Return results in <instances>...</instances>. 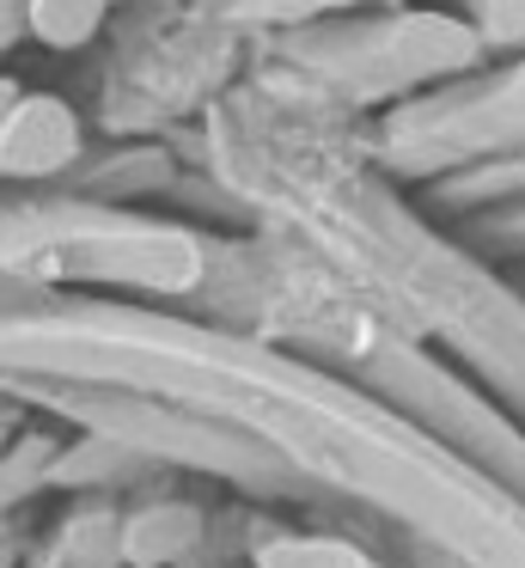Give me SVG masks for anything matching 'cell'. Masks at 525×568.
Listing matches in <instances>:
<instances>
[{"label": "cell", "instance_id": "6da1fadb", "mask_svg": "<svg viewBox=\"0 0 525 568\" xmlns=\"http://www.w3.org/2000/svg\"><path fill=\"white\" fill-rule=\"evenodd\" d=\"M104 385L239 422L300 495H336L446 568H525V501L464 453L287 343L104 294L0 312V385Z\"/></svg>", "mask_w": 525, "mask_h": 568}, {"label": "cell", "instance_id": "7a4b0ae2", "mask_svg": "<svg viewBox=\"0 0 525 568\" xmlns=\"http://www.w3.org/2000/svg\"><path fill=\"white\" fill-rule=\"evenodd\" d=\"M317 104L324 99L269 74L208 104V165L220 190L256 214L263 239L330 270L403 336L446 348L464 379L525 428V294L422 221L366 153H342Z\"/></svg>", "mask_w": 525, "mask_h": 568}, {"label": "cell", "instance_id": "3957f363", "mask_svg": "<svg viewBox=\"0 0 525 568\" xmlns=\"http://www.w3.org/2000/svg\"><path fill=\"white\" fill-rule=\"evenodd\" d=\"M0 270L37 294L195 300L214 287L220 251L195 226L134 214L98 196H0Z\"/></svg>", "mask_w": 525, "mask_h": 568}, {"label": "cell", "instance_id": "277c9868", "mask_svg": "<svg viewBox=\"0 0 525 568\" xmlns=\"http://www.w3.org/2000/svg\"><path fill=\"white\" fill-rule=\"evenodd\" d=\"M483 38L471 19L440 7H373L336 13L300 31H275L263 43L256 74L293 92L336 104V111H397L434 87L483 68Z\"/></svg>", "mask_w": 525, "mask_h": 568}, {"label": "cell", "instance_id": "5b68a950", "mask_svg": "<svg viewBox=\"0 0 525 568\" xmlns=\"http://www.w3.org/2000/svg\"><path fill=\"white\" fill-rule=\"evenodd\" d=\"M0 392L24 409L73 422V428L110 434V440L159 458L165 470H202V477H220V483L251 489V495H300V483L281 470V458L263 440H251L239 422L202 416V409L171 404V397L104 392V385H37V379L0 385Z\"/></svg>", "mask_w": 525, "mask_h": 568}, {"label": "cell", "instance_id": "8992f818", "mask_svg": "<svg viewBox=\"0 0 525 568\" xmlns=\"http://www.w3.org/2000/svg\"><path fill=\"white\" fill-rule=\"evenodd\" d=\"M525 153V55L488 74H464L422 99L385 111L366 160L391 178H452Z\"/></svg>", "mask_w": 525, "mask_h": 568}, {"label": "cell", "instance_id": "52a82bcc", "mask_svg": "<svg viewBox=\"0 0 525 568\" xmlns=\"http://www.w3.org/2000/svg\"><path fill=\"white\" fill-rule=\"evenodd\" d=\"M85 160V116L61 92H19L0 111V184L73 178Z\"/></svg>", "mask_w": 525, "mask_h": 568}, {"label": "cell", "instance_id": "ba28073f", "mask_svg": "<svg viewBox=\"0 0 525 568\" xmlns=\"http://www.w3.org/2000/svg\"><path fill=\"white\" fill-rule=\"evenodd\" d=\"M208 544V514L183 495H153L134 501L122 519V556L129 568H190Z\"/></svg>", "mask_w": 525, "mask_h": 568}, {"label": "cell", "instance_id": "9c48e42d", "mask_svg": "<svg viewBox=\"0 0 525 568\" xmlns=\"http://www.w3.org/2000/svg\"><path fill=\"white\" fill-rule=\"evenodd\" d=\"M122 507L104 495H80L49 531V568H129L122 556Z\"/></svg>", "mask_w": 525, "mask_h": 568}, {"label": "cell", "instance_id": "30bf717a", "mask_svg": "<svg viewBox=\"0 0 525 568\" xmlns=\"http://www.w3.org/2000/svg\"><path fill=\"white\" fill-rule=\"evenodd\" d=\"M147 470H165L159 458L134 453V446L110 440L98 428H73L61 440V458H55V489L68 495H104V489H122V483H141Z\"/></svg>", "mask_w": 525, "mask_h": 568}, {"label": "cell", "instance_id": "8fae6325", "mask_svg": "<svg viewBox=\"0 0 525 568\" xmlns=\"http://www.w3.org/2000/svg\"><path fill=\"white\" fill-rule=\"evenodd\" d=\"M251 568H385L373 550L336 531H300V526H263L251 538Z\"/></svg>", "mask_w": 525, "mask_h": 568}, {"label": "cell", "instance_id": "7c38bea8", "mask_svg": "<svg viewBox=\"0 0 525 568\" xmlns=\"http://www.w3.org/2000/svg\"><path fill=\"white\" fill-rule=\"evenodd\" d=\"M61 440H68V434L31 422V428H19L7 446H0V514H19V507H31L43 489H55Z\"/></svg>", "mask_w": 525, "mask_h": 568}, {"label": "cell", "instance_id": "4fadbf2b", "mask_svg": "<svg viewBox=\"0 0 525 568\" xmlns=\"http://www.w3.org/2000/svg\"><path fill=\"white\" fill-rule=\"evenodd\" d=\"M110 7L117 0H31V43H43L55 55L85 50L110 26Z\"/></svg>", "mask_w": 525, "mask_h": 568}, {"label": "cell", "instance_id": "5bb4252c", "mask_svg": "<svg viewBox=\"0 0 525 568\" xmlns=\"http://www.w3.org/2000/svg\"><path fill=\"white\" fill-rule=\"evenodd\" d=\"M366 0H226V19L239 31H300V26H317V19H336V13H354Z\"/></svg>", "mask_w": 525, "mask_h": 568}, {"label": "cell", "instance_id": "9a60e30c", "mask_svg": "<svg viewBox=\"0 0 525 568\" xmlns=\"http://www.w3.org/2000/svg\"><path fill=\"white\" fill-rule=\"evenodd\" d=\"M464 19L488 55H525V0H464Z\"/></svg>", "mask_w": 525, "mask_h": 568}, {"label": "cell", "instance_id": "2e32d148", "mask_svg": "<svg viewBox=\"0 0 525 568\" xmlns=\"http://www.w3.org/2000/svg\"><path fill=\"white\" fill-rule=\"evenodd\" d=\"M476 221L488 226V245H501V251H525V202L488 209V214H476Z\"/></svg>", "mask_w": 525, "mask_h": 568}, {"label": "cell", "instance_id": "e0dca14e", "mask_svg": "<svg viewBox=\"0 0 525 568\" xmlns=\"http://www.w3.org/2000/svg\"><path fill=\"white\" fill-rule=\"evenodd\" d=\"M31 38V0H0V55Z\"/></svg>", "mask_w": 525, "mask_h": 568}, {"label": "cell", "instance_id": "ac0fdd59", "mask_svg": "<svg viewBox=\"0 0 525 568\" xmlns=\"http://www.w3.org/2000/svg\"><path fill=\"white\" fill-rule=\"evenodd\" d=\"M37 300H43V294H37L31 282H19V275H7V270H0V312H19V306H37Z\"/></svg>", "mask_w": 525, "mask_h": 568}, {"label": "cell", "instance_id": "d6986e66", "mask_svg": "<svg viewBox=\"0 0 525 568\" xmlns=\"http://www.w3.org/2000/svg\"><path fill=\"white\" fill-rule=\"evenodd\" d=\"M19 422H24V404H12V397L0 392V446H7L12 434H19Z\"/></svg>", "mask_w": 525, "mask_h": 568}, {"label": "cell", "instance_id": "ffe728a7", "mask_svg": "<svg viewBox=\"0 0 525 568\" xmlns=\"http://www.w3.org/2000/svg\"><path fill=\"white\" fill-rule=\"evenodd\" d=\"M0 568H19V544H12L7 531H0Z\"/></svg>", "mask_w": 525, "mask_h": 568}, {"label": "cell", "instance_id": "44dd1931", "mask_svg": "<svg viewBox=\"0 0 525 568\" xmlns=\"http://www.w3.org/2000/svg\"><path fill=\"white\" fill-rule=\"evenodd\" d=\"M12 99H19V80H7V74H0V111H7Z\"/></svg>", "mask_w": 525, "mask_h": 568}, {"label": "cell", "instance_id": "7402d4cb", "mask_svg": "<svg viewBox=\"0 0 525 568\" xmlns=\"http://www.w3.org/2000/svg\"><path fill=\"white\" fill-rule=\"evenodd\" d=\"M378 7H410V0H378Z\"/></svg>", "mask_w": 525, "mask_h": 568}, {"label": "cell", "instance_id": "603a6c76", "mask_svg": "<svg viewBox=\"0 0 525 568\" xmlns=\"http://www.w3.org/2000/svg\"><path fill=\"white\" fill-rule=\"evenodd\" d=\"M37 568H49V562H37Z\"/></svg>", "mask_w": 525, "mask_h": 568}]
</instances>
